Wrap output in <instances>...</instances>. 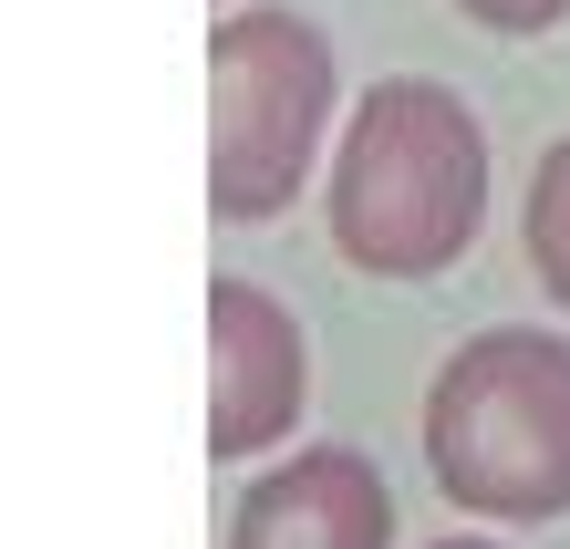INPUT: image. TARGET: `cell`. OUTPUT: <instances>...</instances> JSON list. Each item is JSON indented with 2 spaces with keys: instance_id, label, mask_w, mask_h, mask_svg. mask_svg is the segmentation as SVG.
Masks as SVG:
<instances>
[{
  "instance_id": "ba28073f",
  "label": "cell",
  "mask_w": 570,
  "mask_h": 549,
  "mask_svg": "<svg viewBox=\"0 0 570 549\" xmlns=\"http://www.w3.org/2000/svg\"><path fill=\"white\" fill-rule=\"evenodd\" d=\"M435 549H509V539H435Z\"/></svg>"
},
{
  "instance_id": "6da1fadb",
  "label": "cell",
  "mask_w": 570,
  "mask_h": 549,
  "mask_svg": "<svg viewBox=\"0 0 570 549\" xmlns=\"http://www.w3.org/2000/svg\"><path fill=\"white\" fill-rule=\"evenodd\" d=\"M332 249L363 281H435L446 259H466V238L488 218V135L446 84L394 73L353 105L343 146H332L322 187Z\"/></svg>"
},
{
  "instance_id": "5b68a950",
  "label": "cell",
  "mask_w": 570,
  "mask_h": 549,
  "mask_svg": "<svg viewBox=\"0 0 570 549\" xmlns=\"http://www.w3.org/2000/svg\"><path fill=\"white\" fill-rule=\"evenodd\" d=\"M228 549H394V488L363 445H291L239 488Z\"/></svg>"
},
{
  "instance_id": "52a82bcc",
  "label": "cell",
  "mask_w": 570,
  "mask_h": 549,
  "mask_svg": "<svg viewBox=\"0 0 570 549\" xmlns=\"http://www.w3.org/2000/svg\"><path fill=\"white\" fill-rule=\"evenodd\" d=\"M456 11L488 31H550V21H570V0H456Z\"/></svg>"
},
{
  "instance_id": "277c9868",
  "label": "cell",
  "mask_w": 570,
  "mask_h": 549,
  "mask_svg": "<svg viewBox=\"0 0 570 549\" xmlns=\"http://www.w3.org/2000/svg\"><path fill=\"white\" fill-rule=\"evenodd\" d=\"M312 404V342L259 281L218 269L208 281V457L249 467L301 425Z\"/></svg>"
},
{
  "instance_id": "8992f818",
  "label": "cell",
  "mask_w": 570,
  "mask_h": 549,
  "mask_svg": "<svg viewBox=\"0 0 570 549\" xmlns=\"http://www.w3.org/2000/svg\"><path fill=\"white\" fill-rule=\"evenodd\" d=\"M519 238H529V269H540V291L570 312V135L540 156V177H529V218H519Z\"/></svg>"
},
{
  "instance_id": "7a4b0ae2",
  "label": "cell",
  "mask_w": 570,
  "mask_h": 549,
  "mask_svg": "<svg viewBox=\"0 0 570 549\" xmlns=\"http://www.w3.org/2000/svg\"><path fill=\"white\" fill-rule=\"evenodd\" d=\"M425 467L478 519H570V332H466L425 384Z\"/></svg>"
},
{
  "instance_id": "3957f363",
  "label": "cell",
  "mask_w": 570,
  "mask_h": 549,
  "mask_svg": "<svg viewBox=\"0 0 570 549\" xmlns=\"http://www.w3.org/2000/svg\"><path fill=\"white\" fill-rule=\"evenodd\" d=\"M332 125V42L281 0L218 11L208 31V218H281Z\"/></svg>"
}]
</instances>
